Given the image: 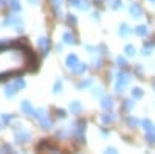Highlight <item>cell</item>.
I'll list each match as a JSON object with an SVG mask.
<instances>
[{
	"mask_svg": "<svg viewBox=\"0 0 155 154\" xmlns=\"http://www.w3.org/2000/svg\"><path fill=\"white\" fill-rule=\"evenodd\" d=\"M33 58L30 51L17 45H0V80L22 73L28 69Z\"/></svg>",
	"mask_w": 155,
	"mask_h": 154,
	"instance_id": "cell-1",
	"label": "cell"
},
{
	"mask_svg": "<svg viewBox=\"0 0 155 154\" xmlns=\"http://www.w3.org/2000/svg\"><path fill=\"white\" fill-rule=\"evenodd\" d=\"M130 83V75L129 73H124V72H120L118 73V80H116V84H115V91L121 94L124 91V87Z\"/></svg>",
	"mask_w": 155,
	"mask_h": 154,
	"instance_id": "cell-2",
	"label": "cell"
},
{
	"mask_svg": "<svg viewBox=\"0 0 155 154\" xmlns=\"http://www.w3.org/2000/svg\"><path fill=\"white\" fill-rule=\"evenodd\" d=\"M14 137H16V140H17L19 143H22V142H23V143H27V142H30V140H31V134H30L28 131H25L20 125L16 128Z\"/></svg>",
	"mask_w": 155,
	"mask_h": 154,
	"instance_id": "cell-3",
	"label": "cell"
},
{
	"mask_svg": "<svg viewBox=\"0 0 155 154\" xmlns=\"http://www.w3.org/2000/svg\"><path fill=\"white\" fill-rule=\"evenodd\" d=\"M73 135L78 142H84V132H85V123L79 121V123H74L73 125Z\"/></svg>",
	"mask_w": 155,
	"mask_h": 154,
	"instance_id": "cell-4",
	"label": "cell"
},
{
	"mask_svg": "<svg viewBox=\"0 0 155 154\" xmlns=\"http://www.w3.org/2000/svg\"><path fill=\"white\" fill-rule=\"evenodd\" d=\"M19 23H23L22 19L16 14H11V16H6V19L2 22V27H17Z\"/></svg>",
	"mask_w": 155,
	"mask_h": 154,
	"instance_id": "cell-5",
	"label": "cell"
},
{
	"mask_svg": "<svg viewBox=\"0 0 155 154\" xmlns=\"http://www.w3.org/2000/svg\"><path fill=\"white\" fill-rule=\"evenodd\" d=\"M37 45H39V48L42 50V53L47 55V53H48V50H50V39L44 36V37H41V39L37 41Z\"/></svg>",
	"mask_w": 155,
	"mask_h": 154,
	"instance_id": "cell-6",
	"label": "cell"
},
{
	"mask_svg": "<svg viewBox=\"0 0 155 154\" xmlns=\"http://www.w3.org/2000/svg\"><path fill=\"white\" fill-rule=\"evenodd\" d=\"M39 123H41L42 129H51V128H53V120H51L48 115H44V117L39 120Z\"/></svg>",
	"mask_w": 155,
	"mask_h": 154,
	"instance_id": "cell-7",
	"label": "cell"
},
{
	"mask_svg": "<svg viewBox=\"0 0 155 154\" xmlns=\"http://www.w3.org/2000/svg\"><path fill=\"white\" fill-rule=\"evenodd\" d=\"M78 62H79V59H78V56H76L74 53H71V55L67 56V67H68L70 70H73V69L78 66Z\"/></svg>",
	"mask_w": 155,
	"mask_h": 154,
	"instance_id": "cell-8",
	"label": "cell"
},
{
	"mask_svg": "<svg viewBox=\"0 0 155 154\" xmlns=\"http://www.w3.org/2000/svg\"><path fill=\"white\" fill-rule=\"evenodd\" d=\"M130 14H132V17H141L143 16V9H141V6L138 5V3H132L130 5Z\"/></svg>",
	"mask_w": 155,
	"mask_h": 154,
	"instance_id": "cell-9",
	"label": "cell"
},
{
	"mask_svg": "<svg viewBox=\"0 0 155 154\" xmlns=\"http://www.w3.org/2000/svg\"><path fill=\"white\" fill-rule=\"evenodd\" d=\"M20 111H22V114H25V115H30L31 114V111H33V106H31V103L30 101H22L20 103Z\"/></svg>",
	"mask_w": 155,
	"mask_h": 154,
	"instance_id": "cell-10",
	"label": "cell"
},
{
	"mask_svg": "<svg viewBox=\"0 0 155 154\" xmlns=\"http://www.w3.org/2000/svg\"><path fill=\"white\" fill-rule=\"evenodd\" d=\"M50 2L53 5V9L58 14V17H61L62 16V0H50Z\"/></svg>",
	"mask_w": 155,
	"mask_h": 154,
	"instance_id": "cell-11",
	"label": "cell"
},
{
	"mask_svg": "<svg viewBox=\"0 0 155 154\" xmlns=\"http://www.w3.org/2000/svg\"><path fill=\"white\" fill-rule=\"evenodd\" d=\"M17 92H19V91H17V89L12 86V84H9V86L5 87V97H6V98H14Z\"/></svg>",
	"mask_w": 155,
	"mask_h": 154,
	"instance_id": "cell-12",
	"label": "cell"
},
{
	"mask_svg": "<svg viewBox=\"0 0 155 154\" xmlns=\"http://www.w3.org/2000/svg\"><path fill=\"white\" fill-rule=\"evenodd\" d=\"M62 39H64V42H65V44H71V45L76 44V37H74V34L71 31H65V33H64Z\"/></svg>",
	"mask_w": 155,
	"mask_h": 154,
	"instance_id": "cell-13",
	"label": "cell"
},
{
	"mask_svg": "<svg viewBox=\"0 0 155 154\" xmlns=\"http://www.w3.org/2000/svg\"><path fill=\"white\" fill-rule=\"evenodd\" d=\"M30 115H31L33 118H36V120H41V118L44 117V115H47V112H45V109H42V108H41V109H33Z\"/></svg>",
	"mask_w": 155,
	"mask_h": 154,
	"instance_id": "cell-14",
	"label": "cell"
},
{
	"mask_svg": "<svg viewBox=\"0 0 155 154\" xmlns=\"http://www.w3.org/2000/svg\"><path fill=\"white\" fill-rule=\"evenodd\" d=\"M101 106H102V109H112L113 108V100L110 97H102Z\"/></svg>",
	"mask_w": 155,
	"mask_h": 154,
	"instance_id": "cell-15",
	"label": "cell"
},
{
	"mask_svg": "<svg viewBox=\"0 0 155 154\" xmlns=\"http://www.w3.org/2000/svg\"><path fill=\"white\" fill-rule=\"evenodd\" d=\"M85 70H87V64L78 62V66H76L71 72H73V73H76V75H84V73H85Z\"/></svg>",
	"mask_w": 155,
	"mask_h": 154,
	"instance_id": "cell-16",
	"label": "cell"
},
{
	"mask_svg": "<svg viewBox=\"0 0 155 154\" xmlns=\"http://www.w3.org/2000/svg\"><path fill=\"white\" fill-rule=\"evenodd\" d=\"M81 109H82V106H81V103H79V101H73V103H70V111H71V114H79Z\"/></svg>",
	"mask_w": 155,
	"mask_h": 154,
	"instance_id": "cell-17",
	"label": "cell"
},
{
	"mask_svg": "<svg viewBox=\"0 0 155 154\" xmlns=\"http://www.w3.org/2000/svg\"><path fill=\"white\" fill-rule=\"evenodd\" d=\"M53 94H54V95L62 94V80H61V78H58L56 83H54V86H53Z\"/></svg>",
	"mask_w": 155,
	"mask_h": 154,
	"instance_id": "cell-18",
	"label": "cell"
},
{
	"mask_svg": "<svg viewBox=\"0 0 155 154\" xmlns=\"http://www.w3.org/2000/svg\"><path fill=\"white\" fill-rule=\"evenodd\" d=\"M9 8H11L12 11H16V12L22 11V6H20V2H19V0H9Z\"/></svg>",
	"mask_w": 155,
	"mask_h": 154,
	"instance_id": "cell-19",
	"label": "cell"
},
{
	"mask_svg": "<svg viewBox=\"0 0 155 154\" xmlns=\"http://www.w3.org/2000/svg\"><path fill=\"white\" fill-rule=\"evenodd\" d=\"M93 84V78H87V80H82L79 84H78V89H87Z\"/></svg>",
	"mask_w": 155,
	"mask_h": 154,
	"instance_id": "cell-20",
	"label": "cell"
},
{
	"mask_svg": "<svg viewBox=\"0 0 155 154\" xmlns=\"http://www.w3.org/2000/svg\"><path fill=\"white\" fill-rule=\"evenodd\" d=\"M147 31H149V30H147L146 25H140V27L135 28V34H137V36H146Z\"/></svg>",
	"mask_w": 155,
	"mask_h": 154,
	"instance_id": "cell-21",
	"label": "cell"
},
{
	"mask_svg": "<svg viewBox=\"0 0 155 154\" xmlns=\"http://www.w3.org/2000/svg\"><path fill=\"white\" fill-rule=\"evenodd\" d=\"M12 86H14V87L17 89V91H22V89H23L25 86H27V84H25V80H22V78H17L14 83H12Z\"/></svg>",
	"mask_w": 155,
	"mask_h": 154,
	"instance_id": "cell-22",
	"label": "cell"
},
{
	"mask_svg": "<svg viewBox=\"0 0 155 154\" xmlns=\"http://www.w3.org/2000/svg\"><path fill=\"white\" fill-rule=\"evenodd\" d=\"M109 5H110V8H113V9H120V8L123 6L121 0H109Z\"/></svg>",
	"mask_w": 155,
	"mask_h": 154,
	"instance_id": "cell-23",
	"label": "cell"
},
{
	"mask_svg": "<svg viewBox=\"0 0 155 154\" xmlns=\"http://www.w3.org/2000/svg\"><path fill=\"white\" fill-rule=\"evenodd\" d=\"M129 33H130V28H129V25L123 23L121 27H120V36H127Z\"/></svg>",
	"mask_w": 155,
	"mask_h": 154,
	"instance_id": "cell-24",
	"label": "cell"
},
{
	"mask_svg": "<svg viewBox=\"0 0 155 154\" xmlns=\"http://www.w3.org/2000/svg\"><path fill=\"white\" fill-rule=\"evenodd\" d=\"M143 126H144V131H146L147 134H152V132H153V126H152V123H150L149 120L143 121Z\"/></svg>",
	"mask_w": 155,
	"mask_h": 154,
	"instance_id": "cell-25",
	"label": "cell"
},
{
	"mask_svg": "<svg viewBox=\"0 0 155 154\" xmlns=\"http://www.w3.org/2000/svg\"><path fill=\"white\" fill-rule=\"evenodd\" d=\"M124 51H126V53H127L129 56H135V53H137V50H135V47H134V45H130V44H129V45H126Z\"/></svg>",
	"mask_w": 155,
	"mask_h": 154,
	"instance_id": "cell-26",
	"label": "cell"
},
{
	"mask_svg": "<svg viewBox=\"0 0 155 154\" xmlns=\"http://www.w3.org/2000/svg\"><path fill=\"white\" fill-rule=\"evenodd\" d=\"M12 121V115L11 114H2V123L3 125H9Z\"/></svg>",
	"mask_w": 155,
	"mask_h": 154,
	"instance_id": "cell-27",
	"label": "cell"
},
{
	"mask_svg": "<svg viewBox=\"0 0 155 154\" xmlns=\"http://www.w3.org/2000/svg\"><path fill=\"white\" fill-rule=\"evenodd\" d=\"M132 97H134V98H141V97H143V91H141L140 87L132 89Z\"/></svg>",
	"mask_w": 155,
	"mask_h": 154,
	"instance_id": "cell-28",
	"label": "cell"
},
{
	"mask_svg": "<svg viewBox=\"0 0 155 154\" xmlns=\"http://www.w3.org/2000/svg\"><path fill=\"white\" fill-rule=\"evenodd\" d=\"M113 120H115V115L113 114H106L104 117H102V121H104V123H112Z\"/></svg>",
	"mask_w": 155,
	"mask_h": 154,
	"instance_id": "cell-29",
	"label": "cell"
},
{
	"mask_svg": "<svg viewBox=\"0 0 155 154\" xmlns=\"http://www.w3.org/2000/svg\"><path fill=\"white\" fill-rule=\"evenodd\" d=\"M134 106H135V103H134L132 100L124 101V109H126V111H132V109H134Z\"/></svg>",
	"mask_w": 155,
	"mask_h": 154,
	"instance_id": "cell-30",
	"label": "cell"
},
{
	"mask_svg": "<svg viewBox=\"0 0 155 154\" xmlns=\"http://www.w3.org/2000/svg\"><path fill=\"white\" fill-rule=\"evenodd\" d=\"M152 48H153V44H147V45H144V48H143V55H144V56H146V55H150Z\"/></svg>",
	"mask_w": 155,
	"mask_h": 154,
	"instance_id": "cell-31",
	"label": "cell"
},
{
	"mask_svg": "<svg viewBox=\"0 0 155 154\" xmlns=\"http://www.w3.org/2000/svg\"><path fill=\"white\" fill-rule=\"evenodd\" d=\"M102 94H104V92H102V87H95V89H93V97H95V98H96V97H98V98L102 97Z\"/></svg>",
	"mask_w": 155,
	"mask_h": 154,
	"instance_id": "cell-32",
	"label": "cell"
},
{
	"mask_svg": "<svg viewBox=\"0 0 155 154\" xmlns=\"http://www.w3.org/2000/svg\"><path fill=\"white\" fill-rule=\"evenodd\" d=\"M90 8V3L87 2V0H81V5H79V9H82V11H87Z\"/></svg>",
	"mask_w": 155,
	"mask_h": 154,
	"instance_id": "cell-33",
	"label": "cell"
},
{
	"mask_svg": "<svg viewBox=\"0 0 155 154\" xmlns=\"http://www.w3.org/2000/svg\"><path fill=\"white\" fill-rule=\"evenodd\" d=\"M92 64H93L95 69H96V67H101V58H95V59L92 61Z\"/></svg>",
	"mask_w": 155,
	"mask_h": 154,
	"instance_id": "cell-34",
	"label": "cell"
},
{
	"mask_svg": "<svg viewBox=\"0 0 155 154\" xmlns=\"http://www.w3.org/2000/svg\"><path fill=\"white\" fill-rule=\"evenodd\" d=\"M68 3H70L71 6H76V8H79V5H81V0H68Z\"/></svg>",
	"mask_w": 155,
	"mask_h": 154,
	"instance_id": "cell-35",
	"label": "cell"
},
{
	"mask_svg": "<svg viewBox=\"0 0 155 154\" xmlns=\"http://www.w3.org/2000/svg\"><path fill=\"white\" fill-rule=\"evenodd\" d=\"M56 112H58V117H59V118H65V117H67V115H65V111H64V109H58Z\"/></svg>",
	"mask_w": 155,
	"mask_h": 154,
	"instance_id": "cell-36",
	"label": "cell"
},
{
	"mask_svg": "<svg viewBox=\"0 0 155 154\" xmlns=\"http://www.w3.org/2000/svg\"><path fill=\"white\" fill-rule=\"evenodd\" d=\"M138 123H140V121H138L137 118H132V117H130V118H129V125H134V126H137Z\"/></svg>",
	"mask_w": 155,
	"mask_h": 154,
	"instance_id": "cell-37",
	"label": "cell"
},
{
	"mask_svg": "<svg viewBox=\"0 0 155 154\" xmlns=\"http://www.w3.org/2000/svg\"><path fill=\"white\" fill-rule=\"evenodd\" d=\"M0 151H2V152H3V151H12V148H11L9 145H3L2 148H0Z\"/></svg>",
	"mask_w": 155,
	"mask_h": 154,
	"instance_id": "cell-38",
	"label": "cell"
},
{
	"mask_svg": "<svg viewBox=\"0 0 155 154\" xmlns=\"http://www.w3.org/2000/svg\"><path fill=\"white\" fill-rule=\"evenodd\" d=\"M68 23H73V25L76 23V17H74L73 14H70V16H68Z\"/></svg>",
	"mask_w": 155,
	"mask_h": 154,
	"instance_id": "cell-39",
	"label": "cell"
},
{
	"mask_svg": "<svg viewBox=\"0 0 155 154\" xmlns=\"http://www.w3.org/2000/svg\"><path fill=\"white\" fill-rule=\"evenodd\" d=\"M116 62H118V64H120V66H124V64H126V59H124V58H121V56H120V58H118V59H116Z\"/></svg>",
	"mask_w": 155,
	"mask_h": 154,
	"instance_id": "cell-40",
	"label": "cell"
},
{
	"mask_svg": "<svg viewBox=\"0 0 155 154\" xmlns=\"http://www.w3.org/2000/svg\"><path fill=\"white\" fill-rule=\"evenodd\" d=\"M30 5H39V0H28Z\"/></svg>",
	"mask_w": 155,
	"mask_h": 154,
	"instance_id": "cell-41",
	"label": "cell"
},
{
	"mask_svg": "<svg viewBox=\"0 0 155 154\" xmlns=\"http://www.w3.org/2000/svg\"><path fill=\"white\" fill-rule=\"evenodd\" d=\"M93 20H99V14H98V12H93Z\"/></svg>",
	"mask_w": 155,
	"mask_h": 154,
	"instance_id": "cell-42",
	"label": "cell"
},
{
	"mask_svg": "<svg viewBox=\"0 0 155 154\" xmlns=\"http://www.w3.org/2000/svg\"><path fill=\"white\" fill-rule=\"evenodd\" d=\"M106 151H107V152H116L115 148H106Z\"/></svg>",
	"mask_w": 155,
	"mask_h": 154,
	"instance_id": "cell-43",
	"label": "cell"
},
{
	"mask_svg": "<svg viewBox=\"0 0 155 154\" xmlns=\"http://www.w3.org/2000/svg\"><path fill=\"white\" fill-rule=\"evenodd\" d=\"M150 2H152V3H155V0H150Z\"/></svg>",
	"mask_w": 155,
	"mask_h": 154,
	"instance_id": "cell-44",
	"label": "cell"
},
{
	"mask_svg": "<svg viewBox=\"0 0 155 154\" xmlns=\"http://www.w3.org/2000/svg\"><path fill=\"white\" fill-rule=\"evenodd\" d=\"M153 132H155V131H153ZM153 140H155V135H153Z\"/></svg>",
	"mask_w": 155,
	"mask_h": 154,
	"instance_id": "cell-45",
	"label": "cell"
},
{
	"mask_svg": "<svg viewBox=\"0 0 155 154\" xmlns=\"http://www.w3.org/2000/svg\"><path fill=\"white\" fill-rule=\"evenodd\" d=\"M153 86H155V83H153Z\"/></svg>",
	"mask_w": 155,
	"mask_h": 154,
	"instance_id": "cell-46",
	"label": "cell"
}]
</instances>
